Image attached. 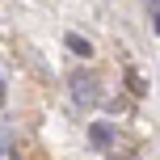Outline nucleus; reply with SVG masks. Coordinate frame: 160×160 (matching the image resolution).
<instances>
[{"label": "nucleus", "mask_w": 160, "mask_h": 160, "mask_svg": "<svg viewBox=\"0 0 160 160\" xmlns=\"http://www.w3.org/2000/svg\"><path fill=\"white\" fill-rule=\"evenodd\" d=\"M148 8H152V25L160 21V13H156V0H148Z\"/></svg>", "instance_id": "obj_4"}, {"label": "nucleus", "mask_w": 160, "mask_h": 160, "mask_svg": "<svg viewBox=\"0 0 160 160\" xmlns=\"http://www.w3.org/2000/svg\"><path fill=\"white\" fill-rule=\"evenodd\" d=\"M72 93H76V101H97V80L84 76V72H76L72 76Z\"/></svg>", "instance_id": "obj_1"}, {"label": "nucleus", "mask_w": 160, "mask_h": 160, "mask_svg": "<svg viewBox=\"0 0 160 160\" xmlns=\"http://www.w3.org/2000/svg\"><path fill=\"white\" fill-rule=\"evenodd\" d=\"M0 101H4V80H0Z\"/></svg>", "instance_id": "obj_5"}, {"label": "nucleus", "mask_w": 160, "mask_h": 160, "mask_svg": "<svg viewBox=\"0 0 160 160\" xmlns=\"http://www.w3.org/2000/svg\"><path fill=\"white\" fill-rule=\"evenodd\" d=\"M88 139H93V148H110L114 143V131L105 127V122H93V127H88Z\"/></svg>", "instance_id": "obj_2"}, {"label": "nucleus", "mask_w": 160, "mask_h": 160, "mask_svg": "<svg viewBox=\"0 0 160 160\" xmlns=\"http://www.w3.org/2000/svg\"><path fill=\"white\" fill-rule=\"evenodd\" d=\"M68 51H72V55H80V59H88V55H93V47H88V38H80V34H68Z\"/></svg>", "instance_id": "obj_3"}]
</instances>
